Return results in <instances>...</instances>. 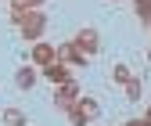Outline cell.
I'll return each instance as SVG.
<instances>
[{
  "label": "cell",
  "instance_id": "obj_14",
  "mask_svg": "<svg viewBox=\"0 0 151 126\" xmlns=\"http://www.w3.org/2000/svg\"><path fill=\"white\" fill-rule=\"evenodd\" d=\"M11 4H22V7H29V11H40L47 0H11Z\"/></svg>",
  "mask_w": 151,
  "mask_h": 126
},
{
  "label": "cell",
  "instance_id": "obj_16",
  "mask_svg": "<svg viewBox=\"0 0 151 126\" xmlns=\"http://www.w3.org/2000/svg\"><path fill=\"white\" fill-rule=\"evenodd\" d=\"M144 119H147V122H151V104H147V108H144Z\"/></svg>",
  "mask_w": 151,
  "mask_h": 126
},
{
  "label": "cell",
  "instance_id": "obj_4",
  "mask_svg": "<svg viewBox=\"0 0 151 126\" xmlns=\"http://www.w3.org/2000/svg\"><path fill=\"white\" fill-rule=\"evenodd\" d=\"M50 61H58V47H54L50 40H36V43L29 47V65L43 68V65H50Z\"/></svg>",
  "mask_w": 151,
  "mask_h": 126
},
{
  "label": "cell",
  "instance_id": "obj_15",
  "mask_svg": "<svg viewBox=\"0 0 151 126\" xmlns=\"http://www.w3.org/2000/svg\"><path fill=\"white\" fill-rule=\"evenodd\" d=\"M122 126H151V122H147V119H144V115H140V119H126V122H122Z\"/></svg>",
  "mask_w": 151,
  "mask_h": 126
},
{
  "label": "cell",
  "instance_id": "obj_12",
  "mask_svg": "<svg viewBox=\"0 0 151 126\" xmlns=\"http://www.w3.org/2000/svg\"><path fill=\"white\" fill-rule=\"evenodd\" d=\"M140 94H144V83L133 76V79L126 83V101H140Z\"/></svg>",
  "mask_w": 151,
  "mask_h": 126
},
{
  "label": "cell",
  "instance_id": "obj_13",
  "mask_svg": "<svg viewBox=\"0 0 151 126\" xmlns=\"http://www.w3.org/2000/svg\"><path fill=\"white\" fill-rule=\"evenodd\" d=\"M29 18V7H22V4H11V25H22Z\"/></svg>",
  "mask_w": 151,
  "mask_h": 126
},
{
  "label": "cell",
  "instance_id": "obj_2",
  "mask_svg": "<svg viewBox=\"0 0 151 126\" xmlns=\"http://www.w3.org/2000/svg\"><path fill=\"white\" fill-rule=\"evenodd\" d=\"M72 47L79 50V54H86V58H93V54L101 50V36H97V29H90V25H83L79 32L72 36Z\"/></svg>",
  "mask_w": 151,
  "mask_h": 126
},
{
  "label": "cell",
  "instance_id": "obj_7",
  "mask_svg": "<svg viewBox=\"0 0 151 126\" xmlns=\"http://www.w3.org/2000/svg\"><path fill=\"white\" fill-rule=\"evenodd\" d=\"M72 108H76V112H79V115H83L86 122H93V119H97V115H101V104H97V101H93V97H86V94H83L79 101H76Z\"/></svg>",
  "mask_w": 151,
  "mask_h": 126
},
{
  "label": "cell",
  "instance_id": "obj_18",
  "mask_svg": "<svg viewBox=\"0 0 151 126\" xmlns=\"http://www.w3.org/2000/svg\"><path fill=\"white\" fill-rule=\"evenodd\" d=\"M115 4H122V0H115Z\"/></svg>",
  "mask_w": 151,
  "mask_h": 126
},
{
  "label": "cell",
  "instance_id": "obj_8",
  "mask_svg": "<svg viewBox=\"0 0 151 126\" xmlns=\"http://www.w3.org/2000/svg\"><path fill=\"white\" fill-rule=\"evenodd\" d=\"M36 79H40V68H36V65H22V68L14 72V83L22 86V90H29V86H36Z\"/></svg>",
  "mask_w": 151,
  "mask_h": 126
},
{
  "label": "cell",
  "instance_id": "obj_10",
  "mask_svg": "<svg viewBox=\"0 0 151 126\" xmlns=\"http://www.w3.org/2000/svg\"><path fill=\"white\" fill-rule=\"evenodd\" d=\"M129 4H133V14L140 18V22L151 25V0H129Z\"/></svg>",
  "mask_w": 151,
  "mask_h": 126
},
{
  "label": "cell",
  "instance_id": "obj_5",
  "mask_svg": "<svg viewBox=\"0 0 151 126\" xmlns=\"http://www.w3.org/2000/svg\"><path fill=\"white\" fill-rule=\"evenodd\" d=\"M58 61H61V65H68V68H86V61H90V58H86V54H79V50L72 47V40H68V43H61V47H58Z\"/></svg>",
  "mask_w": 151,
  "mask_h": 126
},
{
  "label": "cell",
  "instance_id": "obj_11",
  "mask_svg": "<svg viewBox=\"0 0 151 126\" xmlns=\"http://www.w3.org/2000/svg\"><path fill=\"white\" fill-rule=\"evenodd\" d=\"M129 79H133V72H129V65H122V61H119L115 68H111V83H122V86H126Z\"/></svg>",
  "mask_w": 151,
  "mask_h": 126
},
{
  "label": "cell",
  "instance_id": "obj_17",
  "mask_svg": "<svg viewBox=\"0 0 151 126\" xmlns=\"http://www.w3.org/2000/svg\"><path fill=\"white\" fill-rule=\"evenodd\" d=\"M147 61H151V50H147Z\"/></svg>",
  "mask_w": 151,
  "mask_h": 126
},
{
  "label": "cell",
  "instance_id": "obj_3",
  "mask_svg": "<svg viewBox=\"0 0 151 126\" xmlns=\"http://www.w3.org/2000/svg\"><path fill=\"white\" fill-rule=\"evenodd\" d=\"M79 97H83V86L76 83V79H68V83H58V86H54V104H58L61 112H68V108L79 101Z\"/></svg>",
  "mask_w": 151,
  "mask_h": 126
},
{
  "label": "cell",
  "instance_id": "obj_1",
  "mask_svg": "<svg viewBox=\"0 0 151 126\" xmlns=\"http://www.w3.org/2000/svg\"><path fill=\"white\" fill-rule=\"evenodd\" d=\"M18 29H22V40H25V43L43 40V32H47V11H29V18H25Z\"/></svg>",
  "mask_w": 151,
  "mask_h": 126
},
{
  "label": "cell",
  "instance_id": "obj_6",
  "mask_svg": "<svg viewBox=\"0 0 151 126\" xmlns=\"http://www.w3.org/2000/svg\"><path fill=\"white\" fill-rule=\"evenodd\" d=\"M40 76H43L50 86H58V83H68V79H72V72H68V65H61V61H50V65L40 68Z\"/></svg>",
  "mask_w": 151,
  "mask_h": 126
},
{
  "label": "cell",
  "instance_id": "obj_9",
  "mask_svg": "<svg viewBox=\"0 0 151 126\" xmlns=\"http://www.w3.org/2000/svg\"><path fill=\"white\" fill-rule=\"evenodd\" d=\"M0 122L4 126H29V115L22 108H0Z\"/></svg>",
  "mask_w": 151,
  "mask_h": 126
}]
</instances>
